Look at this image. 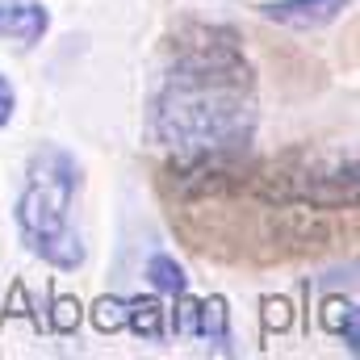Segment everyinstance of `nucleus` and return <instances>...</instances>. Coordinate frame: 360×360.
I'll return each mask as SVG.
<instances>
[{
    "mask_svg": "<svg viewBox=\"0 0 360 360\" xmlns=\"http://www.w3.org/2000/svg\"><path fill=\"white\" fill-rule=\"evenodd\" d=\"M51 30V13L38 0H0V42L13 46H38Z\"/></svg>",
    "mask_w": 360,
    "mask_h": 360,
    "instance_id": "4",
    "label": "nucleus"
},
{
    "mask_svg": "<svg viewBox=\"0 0 360 360\" xmlns=\"http://www.w3.org/2000/svg\"><path fill=\"white\" fill-rule=\"evenodd\" d=\"M122 327H130L139 340H147V344H155V340H164V306H160V297L155 293H139V297H126V323Z\"/></svg>",
    "mask_w": 360,
    "mask_h": 360,
    "instance_id": "8",
    "label": "nucleus"
},
{
    "mask_svg": "<svg viewBox=\"0 0 360 360\" xmlns=\"http://www.w3.org/2000/svg\"><path fill=\"white\" fill-rule=\"evenodd\" d=\"M348 4L352 0H272V4H260V17L289 25V30H319V25L335 21Z\"/></svg>",
    "mask_w": 360,
    "mask_h": 360,
    "instance_id": "5",
    "label": "nucleus"
},
{
    "mask_svg": "<svg viewBox=\"0 0 360 360\" xmlns=\"http://www.w3.org/2000/svg\"><path fill=\"white\" fill-rule=\"evenodd\" d=\"M147 281H151L160 293H172V297L188 289V276H184V269H180L168 252H151V260H147Z\"/></svg>",
    "mask_w": 360,
    "mask_h": 360,
    "instance_id": "9",
    "label": "nucleus"
},
{
    "mask_svg": "<svg viewBox=\"0 0 360 360\" xmlns=\"http://www.w3.org/2000/svg\"><path fill=\"white\" fill-rule=\"evenodd\" d=\"M76 188H80V164L72 151L46 143L30 155L25 164V188L17 197V231H21V243L42 256L51 269L76 272L84 264V243L72 226V201H76Z\"/></svg>",
    "mask_w": 360,
    "mask_h": 360,
    "instance_id": "2",
    "label": "nucleus"
},
{
    "mask_svg": "<svg viewBox=\"0 0 360 360\" xmlns=\"http://www.w3.org/2000/svg\"><path fill=\"white\" fill-rule=\"evenodd\" d=\"M122 323H126V297H96L92 327L109 335V331H122Z\"/></svg>",
    "mask_w": 360,
    "mask_h": 360,
    "instance_id": "10",
    "label": "nucleus"
},
{
    "mask_svg": "<svg viewBox=\"0 0 360 360\" xmlns=\"http://www.w3.org/2000/svg\"><path fill=\"white\" fill-rule=\"evenodd\" d=\"M13 109H17V92H13V84H8V76L0 72V130L13 122Z\"/></svg>",
    "mask_w": 360,
    "mask_h": 360,
    "instance_id": "13",
    "label": "nucleus"
},
{
    "mask_svg": "<svg viewBox=\"0 0 360 360\" xmlns=\"http://www.w3.org/2000/svg\"><path fill=\"white\" fill-rule=\"evenodd\" d=\"M193 335L205 340L214 352L231 356L235 352V335H231V310H226V297L222 293H210L197 302V319H193Z\"/></svg>",
    "mask_w": 360,
    "mask_h": 360,
    "instance_id": "6",
    "label": "nucleus"
},
{
    "mask_svg": "<svg viewBox=\"0 0 360 360\" xmlns=\"http://www.w3.org/2000/svg\"><path fill=\"white\" fill-rule=\"evenodd\" d=\"M319 319H323V327H327L335 340H344V348L356 356L360 352V310H356V302H352V297H323Z\"/></svg>",
    "mask_w": 360,
    "mask_h": 360,
    "instance_id": "7",
    "label": "nucleus"
},
{
    "mask_svg": "<svg viewBox=\"0 0 360 360\" xmlns=\"http://www.w3.org/2000/svg\"><path fill=\"white\" fill-rule=\"evenodd\" d=\"M260 306H264V327H269V331H289V323H293L289 297H264Z\"/></svg>",
    "mask_w": 360,
    "mask_h": 360,
    "instance_id": "12",
    "label": "nucleus"
},
{
    "mask_svg": "<svg viewBox=\"0 0 360 360\" xmlns=\"http://www.w3.org/2000/svg\"><path fill=\"white\" fill-rule=\"evenodd\" d=\"M80 314H84V306H80L76 297H55V310H51V331L72 335V331L80 327Z\"/></svg>",
    "mask_w": 360,
    "mask_h": 360,
    "instance_id": "11",
    "label": "nucleus"
},
{
    "mask_svg": "<svg viewBox=\"0 0 360 360\" xmlns=\"http://www.w3.org/2000/svg\"><path fill=\"white\" fill-rule=\"evenodd\" d=\"M256 193L269 205H310L340 210L356 201V160L352 155H310L289 151L256 176Z\"/></svg>",
    "mask_w": 360,
    "mask_h": 360,
    "instance_id": "3",
    "label": "nucleus"
},
{
    "mask_svg": "<svg viewBox=\"0 0 360 360\" xmlns=\"http://www.w3.org/2000/svg\"><path fill=\"white\" fill-rule=\"evenodd\" d=\"M172 68L147 109L151 143L176 160L243 155L256 134V84L239 34L226 25H184Z\"/></svg>",
    "mask_w": 360,
    "mask_h": 360,
    "instance_id": "1",
    "label": "nucleus"
}]
</instances>
